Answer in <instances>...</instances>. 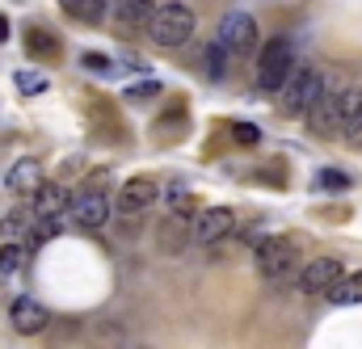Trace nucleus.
<instances>
[{
    "label": "nucleus",
    "instance_id": "4be33fe9",
    "mask_svg": "<svg viewBox=\"0 0 362 349\" xmlns=\"http://www.w3.org/2000/svg\"><path fill=\"white\" fill-rule=\"evenodd\" d=\"M341 139L350 143V148H358L362 152V105L350 114V122H346V131H341Z\"/></svg>",
    "mask_w": 362,
    "mask_h": 349
},
{
    "label": "nucleus",
    "instance_id": "423d86ee",
    "mask_svg": "<svg viewBox=\"0 0 362 349\" xmlns=\"http://www.w3.org/2000/svg\"><path fill=\"white\" fill-rule=\"evenodd\" d=\"M219 47L228 55H253L257 51V21L249 13H228L219 21Z\"/></svg>",
    "mask_w": 362,
    "mask_h": 349
},
{
    "label": "nucleus",
    "instance_id": "f8f14e48",
    "mask_svg": "<svg viewBox=\"0 0 362 349\" xmlns=\"http://www.w3.org/2000/svg\"><path fill=\"white\" fill-rule=\"evenodd\" d=\"M8 320H13V329H17V333L34 337V333H42V329L51 324V312H47L38 299H17V303L8 307Z\"/></svg>",
    "mask_w": 362,
    "mask_h": 349
},
{
    "label": "nucleus",
    "instance_id": "4468645a",
    "mask_svg": "<svg viewBox=\"0 0 362 349\" xmlns=\"http://www.w3.org/2000/svg\"><path fill=\"white\" fill-rule=\"evenodd\" d=\"M25 51H30V59H59V38L51 34V30H42V25H30L25 30Z\"/></svg>",
    "mask_w": 362,
    "mask_h": 349
},
{
    "label": "nucleus",
    "instance_id": "f257e3e1",
    "mask_svg": "<svg viewBox=\"0 0 362 349\" xmlns=\"http://www.w3.org/2000/svg\"><path fill=\"white\" fill-rule=\"evenodd\" d=\"M362 105V93L358 88H341V93H325L320 101H316V110L308 114V126L316 131V135H333V131H346V122H350V114Z\"/></svg>",
    "mask_w": 362,
    "mask_h": 349
},
{
    "label": "nucleus",
    "instance_id": "a878e982",
    "mask_svg": "<svg viewBox=\"0 0 362 349\" xmlns=\"http://www.w3.org/2000/svg\"><path fill=\"white\" fill-rule=\"evenodd\" d=\"M316 181H320L325 189H346V185H350V177H346V173H333V169H325Z\"/></svg>",
    "mask_w": 362,
    "mask_h": 349
},
{
    "label": "nucleus",
    "instance_id": "f03ea898",
    "mask_svg": "<svg viewBox=\"0 0 362 349\" xmlns=\"http://www.w3.org/2000/svg\"><path fill=\"white\" fill-rule=\"evenodd\" d=\"M291 76H295V51H291V42L286 38H270L262 47V55H257V85L266 88V93H282Z\"/></svg>",
    "mask_w": 362,
    "mask_h": 349
},
{
    "label": "nucleus",
    "instance_id": "6e6552de",
    "mask_svg": "<svg viewBox=\"0 0 362 349\" xmlns=\"http://www.w3.org/2000/svg\"><path fill=\"white\" fill-rule=\"evenodd\" d=\"M341 278H346V269H341V261H337V257H320V261H308V265H303L299 286H303V295H329Z\"/></svg>",
    "mask_w": 362,
    "mask_h": 349
},
{
    "label": "nucleus",
    "instance_id": "a211bd4d",
    "mask_svg": "<svg viewBox=\"0 0 362 349\" xmlns=\"http://www.w3.org/2000/svg\"><path fill=\"white\" fill-rule=\"evenodd\" d=\"M165 206H169V219H189V223H194V194H189V189L173 185V189L165 194Z\"/></svg>",
    "mask_w": 362,
    "mask_h": 349
},
{
    "label": "nucleus",
    "instance_id": "dca6fc26",
    "mask_svg": "<svg viewBox=\"0 0 362 349\" xmlns=\"http://www.w3.org/2000/svg\"><path fill=\"white\" fill-rule=\"evenodd\" d=\"M68 17H76L81 25H97L105 17V0H59Z\"/></svg>",
    "mask_w": 362,
    "mask_h": 349
},
{
    "label": "nucleus",
    "instance_id": "393cba45",
    "mask_svg": "<svg viewBox=\"0 0 362 349\" xmlns=\"http://www.w3.org/2000/svg\"><path fill=\"white\" fill-rule=\"evenodd\" d=\"M81 64H85L89 72H97V76H110V72H114V64H110V55H97V51H89V55H85Z\"/></svg>",
    "mask_w": 362,
    "mask_h": 349
},
{
    "label": "nucleus",
    "instance_id": "2eb2a0df",
    "mask_svg": "<svg viewBox=\"0 0 362 349\" xmlns=\"http://www.w3.org/2000/svg\"><path fill=\"white\" fill-rule=\"evenodd\" d=\"M38 185H42L38 160H17V165L8 169V189H13V194H38Z\"/></svg>",
    "mask_w": 362,
    "mask_h": 349
},
{
    "label": "nucleus",
    "instance_id": "7ed1b4c3",
    "mask_svg": "<svg viewBox=\"0 0 362 349\" xmlns=\"http://www.w3.org/2000/svg\"><path fill=\"white\" fill-rule=\"evenodd\" d=\"M148 34H152L156 47H181L194 34V13L185 4H160L148 21Z\"/></svg>",
    "mask_w": 362,
    "mask_h": 349
},
{
    "label": "nucleus",
    "instance_id": "39448f33",
    "mask_svg": "<svg viewBox=\"0 0 362 349\" xmlns=\"http://www.w3.org/2000/svg\"><path fill=\"white\" fill-rule=\"evenodd\" d=\"M299 265V244L291 240V236H266V240H257V273L262 278H286L291 269Z\"/></svg>",
    "mask_w": 362,
    "mask_h": 349
},
{
    "label": "nucleus",
    "instance_id": "20e7f679",
    "mask_svg": "<svg viewBox=\"0 0 362 349\" xmlns=\"http://www.w3.org/2000/svg\"><path fill=\"white\" fill-rule=\"evenodd\" d=\"M325 93H329V88H325V76H320L316 68H295V76L282 88V110H286V114H312Z\"/></svg>",
    "mask_w": 362,
    "mask_h": 349
},
{
    "label": "nucleus",
    "instance_id": "6ab92c4d",
    "mask_svg": "<svg viewBox=\"0 0 362 349\" xmlns=\"http://www.w3.org/2000/svg\"><path fill=\"white\" fill-rule=\"evenodd\" d=\"M325 299H333V303H362V273H346Z\"/></svg>",
    "mask_w": 362,
    "mask_h": 349
},
{
    "label": "nucleus",
    "instance_id": "cd10ccee",
    "mask_svg": "<svg viewBox=\"0 0 362 349\" xmlns=\"http://www.w3.org/2000/svg\"><path fill=\"white\" fill-rule=\"evenodd\" d=\"M152 93H160V85H152V81H148V85H131V88H127V97H131V101H148Z\"/></svg>",
    "mask_w": 362,
    "mask_h": 349
},
{
    "label": "nucleus",
    "instance_id": "c85d7f7f",
    "mask_svg": "<svg viewBox=\"0 0 362 349\" xmlns=\"http://www.w3.org/2000/svg\"><path fill=\"white\" fill-rule=\"evenodd\" d=\"M0 42H8V17H0Z\"/></svg>",
    "mask_w": 362,
    "mask_h": 349
},
{
    "label": "nucleus",
    "instance_id": "ddd939ff",
    "mask_svg": "<svg viewBox=\"0 0 362 349\" xmlns=\"http://www.w3.org/2000/svg\"><path fill=\"white\" fill-rule=\"evenodd\" d=\"M152 13H156L152 0H114V21H118L122 30H139V25L148 30Z\"/></svg>",
    "mask_w": 362,
    "mask_h": 349
},
{
    "label": "nucleus",
    "instance_id": "f3484780",
    "mask_svg": "<svg viewBox=\"0 0 362 349\" xmlns=\"http://www.w3.org/2000/svg\"><path fill=\"white\" fill-rule=\"evenodd\" d=\"M189 219H165L160 223V249H169V253H177L181 244H185V236H189Z\"/></svg>",
    "mask_w": 362,
    "mask_h": 349
},
{
    "label": "nucleus",
    "instance_id": "0eeeda50",
    "mask_svg": "<svg viewBox=\"0 0 362 349\" xmlns=\"http://www.w3.org/2000/svg\"><path fill=\"white\" fill-rule=\"evenodd\" d=\"M232 227H236V215H232L228 206H206V211L194 215L189 240H198V244H219L223 236H232Z\"/></svg>",
    "mask_w": 362,
    "mask_h": 349
},
{
    "label": "nucleus",
    "instance_id": "9d476101",
    "mask_svg": "<svg viewBox=\"0 0 362 349\" xmlns=\"http://www.w3.org/2000/svg\"><path fill=\"white\" fill-rule=\"evenodd\" d=\"M68 189L64 185H55V181H42L38 185V194H34V202H30V215H34V223H47V219H64V211H68Z\"/></svg>",
    "mask_w": 362,
    "mask_h": 349
},
{
    "label": "nucleus",
    "instance_id": "1a4fd4ad",
    "mask_svg": "<svg viewBox=\"0 0 362 349\" xmlns=\"http://www.w3.org/2000/svg\"><path fill=\"white\" fill-rule=\"evenodd\" d=\"M156 198H160V185H156L152 177H131V181L118 189V202H114V206H118V215H127V219H131V215L148 211Z\"/></svg>",
    "mask_w": 362,
    "mask_h": 349
},
{
    "label": "nucleus",
    "instance_id": "b1692460",
    "mask_svg": "<svg viewBox=\"0 0 362 349\" xmlns=\"http://www.w3.org/2000/svg\"><path fill=\"white\" fill-rule=\"evenodd\" d=\"M17 88L21 93H42L47 88V76L42 72H17Z\"/></svg>",
    "mask_w": 362,
    "mask_h": 349
},
{
    "label": "nucleus",
    "instance_id": "9b49d317",
    "mask_svg": "<svg viewBox=\"0 0 362 349\" xmlns=\"http://www.w3.org/2000/svg\"><path fill=\"white\" fill-rule=\"evenodd\" d=\"M72 215H76L81 227H105V219H110V198H105L97 185H89L85 194H76Z\"/></svg>",
    "mask_w": 362,
    "mask_h": 349
},
{
    "label": "nucleus",
    "instance_id": "5701e85b",
    "mask_svg": "<svg viewBox=\"0 0 362 349\" xmlns=\"http://www.w3.org/2000/svg\"><path fill=\"white\" fill-rule=\"evenodd\" d=\"M223 68H228V51H223L219 42H211V47H206V72H211V76H223Z\"/></svg>",
    "mask_w": 362,
    "mask_h": 349
},
{
    "label": "nucleus",
    "instance_id": "aec40b11",
    "mask_svg": "<svg viewBox=\"0 0 362 349\" xmlns=\"http://www.w3.org/2000/svg\"><path fill=\"white\" fill-rule=\"evenodd\" d=\"M25 223H34V215H30V211H8V215L0 219V236H4L8 244H17V236L25 232Z\"/></svg>",
    "mask_w": 362,
    "mask_h": 349
},
{
    "label": "nucleus",
    "instance_id": "bb28decb",
    "mask_svg": "<svg viewBox=\"0 0 362 349\" xmlns=\"http://www.w3.org/2000/svg\"><path fill=\"white\" fill-rule=\"evenodd\" d=\"M232 135H236L240 143H257V139H262V131H257V126H249V122H236V126H232Z\"/></svg>",
    "mask_w": 362,
    "mask_h": 349
},
{
    "label": "nucleus",
    "instance_id": "412c9836",
    "mask_svg": "<svg viewBox=\"0 0 362 349\" xmlns=\"http://www.w3.org/2000/svg\"><path fill=\"white\" fill-rule=\"evenodd\" d=\"M21 261H25V249L21 244H4L0 249V278H13L21 269Z\"/></svg>",
    "mask_w": 362,
    "mask_h": 349
}]
</instances>
